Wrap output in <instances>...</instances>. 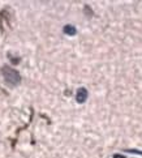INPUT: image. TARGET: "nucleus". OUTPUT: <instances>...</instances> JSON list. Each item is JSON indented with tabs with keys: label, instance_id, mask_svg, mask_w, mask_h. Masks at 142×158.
I'll return each mask as SVG.
<instances>
[{
	"label": "nucleus",
	"instance_id": "20e7f679",
	"mask_svg": "<svg viewBox=\"0 0 142 158\" xmlns=\"http://www.w3.org/2000/svg\"><path fill=\"white\" fill-rule=\"evenodd\" d=\"M115 158H124V157H123V155H117V154H116Z\"/></svg>",
	"mask_w": 142,
	"mask_h": 158
},
{
	"label": "nucleus",
	"instance_id": "7ed1b4c3",
	"mask_svg": "<svg viewBox=\"0 0 142 158\" xmlns=\"http://www.w3.org/2000/svg\"><path fill=\"white\" fill-rule=\"evenodd\" d=\"M64 33H65L67 35H76L77 30L73 25H65V26H64Z\"/></svg>",
	"mask_w": 142,
	"mask_h": 158
},
{
	"label": "nucleus",
	"instance_id": "f257e3e1",
	"mask_svg": "<svg viewBox=\"0 0 142 158\" xmlns=\"http://www.w3.org/2000/svg\"><path fill=\"white\" fill-rule=\"evenodd\" d=\"M1 73H3L5 82H7V84H9V85H12V86L19 85L20 81H21L20 73L16 71V69L11 68V67H4V68L1 69Z\"/></svg>",
	"mask_w": 142,
	"mask_h": 158
},
{
	"label": "nucleus",
	"instance_id": "f03ea898",
	"mask_svg": "<svg viewBox=\"0 0 142 158\" xmlns=\"http://www.w3.org/2000/svg\"><path fill=\"white\" fill-rule=\"evenodd\" d=\"M86 99H87V90L85 89V88H80V89L77 90L76 101L78 103H84Z\"/></svg>",
	"mask_w": 142,
	"mask_h": 158
}]
</instances>
